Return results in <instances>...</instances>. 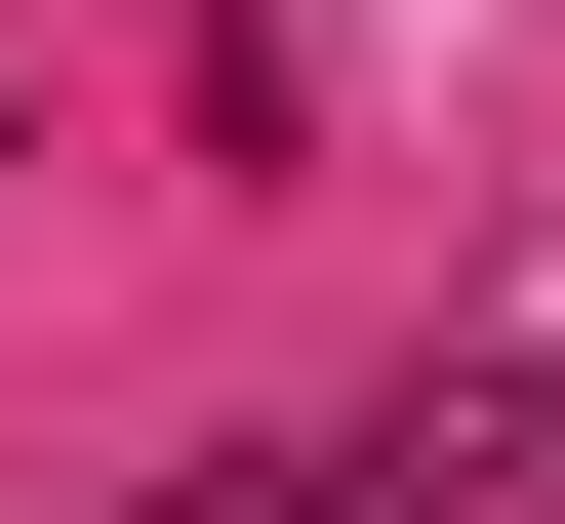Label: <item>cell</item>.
<instances>
[{
	"mask_svg": "<svg viewBox=\"0 0 565 524\" xmlns=\"http://www.w3.org/2000/svg\"><path fill=\"white\" fill-rule=\"evenodd\" d=\"M364 524H565V363H445V404L364 443Z\"/></svg>",
	"mask_w": 565,
	"mask_h": 524,
	"instance_id": "cell-1",
	"label": "cell"
}]
</instances>
